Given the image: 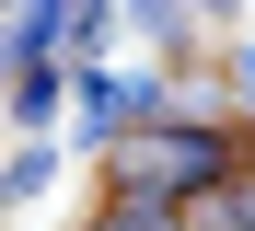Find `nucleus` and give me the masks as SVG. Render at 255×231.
<instances>
[{
  "mask_svg": "<svg viewBox=\"0 0 255 231\" xmlns=\"http://www.w3.org/2000/svg\"><path fill=\"white\" fill-rule=\"evenodd\" d=\"M232 173H255L244 116L232 127H128V139H105V185H116V197L186 208V197H209V185H232Z\"/></svg>",
  "mask_w": 255,
  "mask_h": 231,
  "instance_id": "obj_1",
  "label": "nucleus"
},
{
  "mask_svg": "<svg viewBox=\"0 0 255 231\" xmlns=\"http://www.w3.org/2000/svg\"><path fill=\"white\" fill-rule=\"evenodd\" d=\"M0 116H12L23 139H47V127L70 116V58H35V70H12V81H0Z\"/></svg>",
  "mask_w": 255,
  "mask_h": 231,
  "instance_id": "obj_2",
  "label": "nucleus"
},
{
  "mask_svg": "<svg viewBox=\"0 0 255 231\" xmlns=\"http://www.w3.org/2000/svg\"><path fill=\"white\" fill-rule=\"evenodd\" d=\"M174 220H186V231H255V173H232V185H209V197H186Z\"/></svg>",
  "mask_w": 255,
  "mask_h": 231,
  "instance_id": "obj_3",
  "label": "nucleus"
},
{
  "mask_svg": "<svg viewBox=\"0 0 255 231\" xmlns=\"http://www.w3.org/2000/svg\"><path fill=\"white\" fill-rule=\"evenodd\" d=\"M58 173V139H12V162H0V208H35Z\"/></svg>",
  "mask_w": 255,
  "mask_h": 231,
  "instance_id": "obj_4",
  "label": "nucleus"
},
{
  "mask_svg": "<svg viewBox=\"0 0 255 231\" xmlns=\"http://www.w3.org/2000/svg\"><path fill=\"white\" fill-rule=\"evenodd\" d=\"M81 231H186V220L162 208V197H116V185H105V208L81 220Z\"/></svg>",
  "mask_w": 255,
  "mask_h": 231,
  "instance_id": "obj_5",
  "label": "nucleus"
},
{
  "mask_svg": "<svg viewBox=\"0 0 255 231\" xmlns=\"http://www.w3.org/2000/svg\"><path fill=\"white\" fill-rule=\"evenodd\" d=\"M221 81H232V116H255V35L221 46Z\"/></svg>",
  "mask_w": 255,
  "mask_h": 231,
  "instance_id": "obj_6",
  "label": "nucleus"
}]
</instances>
